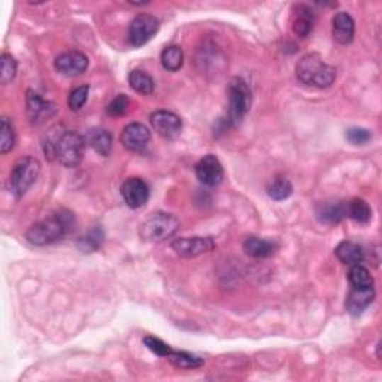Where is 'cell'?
<instances>
[{
  "instance_id": "ffe728a7",
  "label": "cell",
  "mask_w": 382,
  "mask_h": 382,
  "mask_svg": "<svg viewBox=\"0 0 382 382\" xmlns=\"http://www.w3.org/2000/svg\"><path fill=\"white\" fill-rule=\"evenodd\" d=\"M335 256L344 264L354 266L363 263L364 251L359 244L351 242V240H344V242H341L335 248Z\"/></svg>"
},
{
  "instance_id": "ba28073f",
  "label": "cell",
  "mask_w": 382,
  "mask_h": 382,
  "mask_svg": "<svg viewBox=\"0 0 382 382\" xmlns=\"http://www.w3.org/2000/svg\"><path fill=\"white\" fill-rule=\"evenodd\" d=\"M172 249L181 257L186 259H193L197 256H202V254L210 252L217 247L214 237H201V236H194V237H179L175 239L172 242Z\"/></svg>"
},
{
  "instance_id": "6da1fadb",
  "label": "cell",
  "mask_w": 382,
  "mask_h": 382,
  "mask_svg": "<svg viewBox=\"0 0 382 382\" xmlns=\"http://www.w3.org/2000/svg\"><path fill=\"white\" fill-rule=\"evenodd\" d=\"M86 151V140L75 130L52 129L44 139L47 160H57L64 167H77Z\"/></svg>"
},
{
  "instance_id": "7c38bea8",
  "label": "cell",
  "mask_w": 382,
  "mask_h": 382,
  "mask_svg": "<svg viewBox=\"0 0 382 382\" xmlns=\"http://www.w3.org/2000/svg\"><path fill=\"white\" fill-rule=\"evenodd\" d=\"M26 106L30 123L36 125L45 123L55 114V105L52 102L45 101L44 97L33 90H27Z\"/></svg>"
},
{
  "instance_id": "3957f363",
  "label": "cell",
  "mask_w": 382,
  "mask_h": 382,
  "mask_svg": "<svg viewBox=\"0 0 382 382\" xmlns=\"http://www.w3.org/2000/svg\"><path fill=\"white\" fill-rule=\"evenodd\" d=\"M296 75L303 84L315 89H327L336 79V69L325 63L318 54H306L296 64Z\"/></svg>"
},
{
  "instance_id": "44dd1931",
  "label": "cell",
  "mask_w": 382,
  "mask_h": 382,
  "mask_svg": "<svg viewBox=\"0 0 382 382\" xmlns=\"http://www.w3.org/2000/svg\"><path fill=\"white\" fill-rule=\"evenodd\" d=\"M89 144L93 147L96 152H99L103 157H108L112 150V135L102 129V127H97V129H93L89 132Z\"/></svg>"
},
{
  "instance_id": "83f0119b",
  "label": "cell",
  "mask_w": 382,
  "mask_h": 382,
  "mask_svg": "<svg viewBox=\"0 0 382 382\" xmlns=\"http://www.w3.org/2000/svg\"><path fill=\"white\" fill-rule=\"evenodd\" d=\"M16 129L9 118L4 117L0 123V152L8 154L13 147H16Z\"/></svg>"
},
{
  "instance_id": "9a60e30c",
  "label": "cell",
  "mask_w": 382,
  "mask_h": 382,
  "mask_svg": "<svg viewBox=\"0 0 382 382\" xmlns=\"http://www.w3.org/2000/svg\"><path fill=\"white\" fill-rule=\"evenodd\" d=\"M315 13L309 5L297 4L293 8V32L299 38H308L314 30Z\"/></svg>"
},
{
  "instance_id": "8fae6325",
  "label": "cell",
  "mask_w": 382,
  "mask_h": 382,
  "mask_svg": "<svg viewBox=\"0 0 382 382\" xmlns=\"http://www.w3.org/2000/svg\"><path fill=\"white\" fill-rule=\"evenodd\" d=\"M151 142V133L144 124L130 123L121 132V144L130 152H144Z\"/></svg>"
},
{
  "instance_id": "4fadbf2b",
  "label": "cell",
  "mask_w": 382,
  "mask_h": 382,
  "mask_svg": "<svg viewBox=\"0 0 382 382\" xmlns=\"http://www.w3.org/2000/svg\"><path fill=\"white\" fill-rule=\"evenodd\" d=\"M121 196L129 208H142L150 199V187L142 178H129L123 182Z\"/></svg>"
},
{
  "instance_id": "484cf974",
  "label": "cell",
  "mask_w": 382,
  "mask_h": 382,
  "mask_svg": "<svg viewBox=\"0 0 382 382\" xmlns=\"http://www.w3.org/2000/svg\"><path fill=\"white\" fill-rule=\"evenodd\" d=\"M160 60H162V66L167 70V72H176V70H179L182 67L184 52H182L181 47H178V45L166 47L162 51Z\"/></svg>"
},
{
  "instance_id": "f546056e",
  "label": "cell",
  "mask_w": 382,
  "mask_h": 382,
  "mask_svg": "<svg viewBox=\"0 0 382 382\" xmlns=\"http://www.w3.org/2000/svg\"><path fill=\"white\" fill-rule=\"evenodd\" d=\"M17 69H18L17 60L13 59L11 54L4 52L2 54V72H0V82H2L4 86L12 82V79L16 78V75H17Z\"/></svg>"
},
{
  "instance_id": "f1b7e54d",
  "label": "cell",
  "mask_w": 382,
  "mask_h": 382,
  "mask_svg": "<svg viewBox=\"0 0 382 382\" xmlns=\"http://www.w3.org/2000/svg\"><path fill=\"white\" fill-rule=\"evenodd\" d=\"M348 279L351 287H373V278L371 272L361 264L351 266Z\"/></svg>"
},
{
  "instance_id": "5bb4252c",
  "label": "cell",
  "mask_w": 382,
  "mask_h": 382,
  "mask_svg": "<svg viewBox=\"0 0 382 382\" xmlns=\"http://www.w3.org/2000/svg\"><path fill=\"white\" fill-rule=\"evenodd\" d=\"M54 66L66 77H79L89 69V57L79 51H67L55 59Z\"/></svg>"
},
{
  "instance_id": "e0dca14e",
  "label": "cell",
  "mask_w": 382,
  "mask_h": 382,
  "mask_svg": "<svg viewBox=\"0 0 382 382\" xmlns=\"http://www.w3.org/2000/svg\"><path fill=\"white\" fill-rule=\"evenodd\" d=\"M315 217L324 224H337L347 218V203L339 201H325L315 206Z\"/></svg>"
},
{
  "instance_id": "52a82bcc",
  "label": "cell",
  "mask_w": 382,
  "mask_h": 382,
  "mask_svg": "<svg viewBox=\"0 0 382 382\" xmlns=\"http://www.w3.org/2000/svg\"><path fill=\"white\" fill-rule=\"evenodd\" d=\"M160 29V21L150 13H139L136 16L130 26H129V42L130 45L135 48L142 47L157 35Z\"/></svg>"
},
{
  "instance_id": "5b68a950",
  "label": "cell",
  "mask_w": 382,
  "mask_h": 382,
  "mask_svg": "<svg viewBox=\"0 0 382 382\" xmlns=\"http://www.w3.org/2000/svg\"><path fill=\"white\" fill-rule=\"evenodd\" d=\"M40 172V163L35 157H23L16 164H13L9 179H8V189L11 194L20 201L21 197L29 191L33 186L38 175Z\"/></svg>"
},
{
  "instance_id": "8992f818",
  "label": "cell",
  "mask_w": 382,
  "mask_h": 382,
  "mask_svg": "<svg viewBox=\"0 0 382 382\" xmlns=\"http://www.w3.org/2000/svg\"><path fill=\"white\" fill-rule=\"evenodd\" d=\"M179 229V220L167 212H155L140 224L139 235L145 242H163Z\"/></svg>"
},
{
  "instance_id": "4316f807",
  "label": "cell",
  "mask_w": 382,
  "mask_h": 382,
  "mask_svg": "<svg viewBox=\"0 0 382 382\" xmlns=\"http://www.w3.org/2000/svg\"><path fill=\"white\" fill-rule=\"evenodd\" d=\"M129 84L139 94H151L154 91V79L144 70H132L129 74Z\"/></svg>"
},
{
  "instance_id": "1f68e13d",
  "label": "cell",
  "mask_w": 382,
  "mask_h": 382,
  "mask_svg": "<svg viewBox=\"0 0 382 382\" xmlns=\"http://www.w3.org/2000/svg\"><path fill=\"white\" fill-rule=\"evenodd\" d=\"M144 344L151 352H154L155 356H159V357H167L169 354L172 352L171 347H169L166 342H163L162 339L155 337V336H145Z\"/></svg>"
},
{
  "instance_id": "2e32d148",
  "label": "cell",
  "mask_w": 382,
  "mask_h": 382,
  "mask_svg": "<svg viewBox=\"0 0 382 382\" xmlns=\"http://www.w3.org/2000/svg\"><path fill=\"white\" fill-rule=\"evenodd\" d=\"M375 300V288L373 287H351V291L347 297V310L352 317H359L372 305Z\"/></svg>"
},
{
  "instance_id": "cb8c5ba5",
  "label": "cell",
  "mask_w": 382,
  "mask_h": 382,
  "mask_svg": "<svg viewBox=\"0 0 382 382\" xmlns=\"http://www.w3.org/2000/svg\"><path fill=\"white\" fill-rule=\"evenodd\" d=\"M347 217L356 223L366 224L372 218V209L366 201L352 199L347 203Z\"/></svg>"
},
{
  "instance_id": "7402d4cb",
  "label": "cell",
  "mask_w": 382,
  "mask_h": 382,
  "mask_svg": "<svg viewBox=\"0 0 382 382\" xmlns=\"http://www.w3.org/2000/svg\"><path fill=\"white\" fill-rule=\"evenodd\" d=\"M178 369H199L205 364V360L196 354L187 351H174L166 357Z\"/></svg>"
},
{
  "instance_id": "4dcf8cb0",
  "label": "cell",
  "mask_w": 382,
  "mask_h": 382,
  "mask_svg": "<svg viewBox=\"0 0 382 382\" xmlns=\"http://www.w3.org/2000/svg\"><path fill=\"white\" fill-rule=\"evenodd\" d=\"M89 94H90V87L89 86H81V87L70 91L69 99H67L69 108L72 111H79L84 105L87 103Z\"/></svg>"
},
{
  "instance_id": "d6a6232c",
  "label": "cell",
  "mask_w": 382,
  "mask_h": 382,
  "mask_svg": "<svg viewBox=\"0 0 382 382\" xmlns=\"http://www.w3.org/2000/svg\"><path fill=\"white\" fill-rule=\"evenodd\" d=\"M129 105H130L129 97L125 94H118L116 99H112L111 103L106 106V112L111 117H121L125 114Z\"/></svg>"
},
{
  "instance_id": "9c48e42d",
  "label": "cell",
  "mask_w": 382,
  "mask_h": 382,
  "mask_svg": "<svg viewBox=\"0 0 382 382\" xmlns=\"http://www.w3.org/2000/svg\"><path fill=\"white\" fill-rule=\"evenodd\" d=\"M152 129L166 140H175L182 130V120L171 111H155L150 117Z\"/></svg>"
},
{
  "instance_id": "30bf717a",
  "label": "cell",
  "mask_w": 382,
  "mask_h": 382,
  "mask_svg": "<svg viewBox=\"0 0 382 382\" xmlns=\"http://www.w3.org/2000/svg\"><path fill=\"white\" fill-rule=\"evenodd\" d=\"M194 171L197 179L206 187H217L224 179L223 164L214 154H208L203 159L197 162Z\"/></svg>"
},
{
  "instance_id": "d6986e66",
  "label": "cell",
  "mask_w": 382,
  "mask_h": 382,
  "mask_svg": "<svg viewBox=\"0 0 382 382\" xmlns=\"http://www.w3.org/2000/svg\"><path fill=\"white\" fill-rule=\"evenodd\" d=\"M244 251L252 259H267L276 252V244L269 239L249 236L244 242Z\"/></svg>"
},
{
  "instance_id": "836d02e7",
  "label": "cell",
  "mask_w": 382,
  "mask_h": 382,
  "mask_svg": "<svg viewBox=\"0 0 382 382\" xmlns=\"http://www.w3.org/2000/svg\"><path fill=\"white\" fill-rule=\"evenodd\" d=\"M347 139L352 145H364L372 139V133L363 127H351L347 132Z\"/></svg>"
},
{
  "instance_id": "ac0fdd59",
  "label": "cell",
  "mask_w": 382,
  "mask_h": 382,
  "mask_svg": "<svg viewBox=\"0 0 382 382\" xmlns=\"http://www.w3.org/2000/svg\"><path fill=\"white\" fill-rule=\"evenodd\" d=\"M332 29H333V38L336 42L342 45L349 44L354 39V33H356V23H354L352 17L347 12H337L332 20Z\"/></svg>"
},
{
  "instance_id": "d4e9b609",
  "label": "cell",
  "mask_w": 382,
  "mask_h": 382,
  "mask_svg": "<svg viewBox=\"0 0 382 382\" xmlns=\"http://www.w3.org/2000/svg\"><path fill=\"white\" fill-rule=\"evenodd\" d=\"M293 193V186L286 176H275L267 186V194L274 201H286Z\"/></svg>"
},
{
  "instance_id": "603a6c76",
  "label": "cell",
  "mask_w": 382,
  "mask_h": 382,
  "mask_svg": "<svg viewBox=\"0 0 382 382\" xmlns=\"http://www.w3.org/2000/svg\"><path fill=\"white\" fill-rule=\"evenodd\" d=\"M103 240H105V233H103L102 227L94 225V227H91L86 235L78 239L77 247H78V249L81 252L90 254V252H94V251H97L99 248H101L102 244H103Z\"/></svg>"
},
{
  "instance_id": "277c9868",
  "label": "cell",
  "mask_w": 382,
  "mask_h": 382,
  "mask_svg": "<svg viewBox=\"0 0 382 382\" xmlns=\"http://www.w3.org/2000/svg\"><path fill=\"white\" fill-rule=\"evenodd\" d=\"M227 99H229L227 123L230 125H237L242 123L252 103V94L244 78L235 77L230 79L227 86Z\"/></svg>"
},
{
  "instance_id": "7a4b0ae2",
  "label": "cell",
  "mask_w": 382,
  "mask_h": 382,
  "mask_svg": "<svg viewBox=\"0 0 382 382\" xmlns=\"http://www.w3.org/2000/svg\"><path fill=\"white\" fill-rule=\"evenodd\" d=\"M75 218L72 212L60 209L55 214L35 223L26 232L27 242L35 247H47L59 242L64 236L74 230Z\"/></svg>"
}]
</instances>
